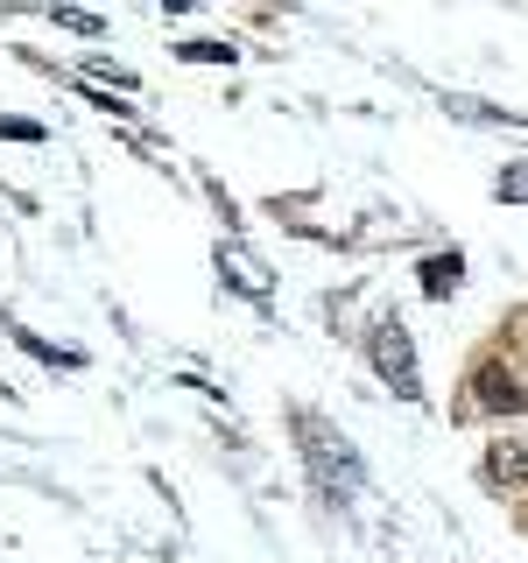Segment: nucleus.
Segmentation results:
<instances>
[{"label":"nucleus","mask_w":528,"mask_h":563,"mask_svg":"<svg viewBox=\"0 0 528 563\" xmlns=\"http://www.w3.org/2000/svg\"><path fill=\"white\" fill-rule=\"evenodd\" d=\"M296 430H304V437H310V457H317V465H324V472H331V465H339V472H345V479H360V457H352V451H345V437H331V430H324V422H317V416H296Z\"/></svg>","instance_id":"f03ea898"},{"label":"nucleus","mask_w":528,"mask_h":563,"mask_svg":"<svg viewBox=\"0 0 528 563\" xmlns=\"http://www.w3.org/2000/svg\"><path fill=\"white\" fill-rule=\"evenodd\" d=\"M366 360H374V374L395 387L402 401H416L422 395V374H416V345H409V331L395 324V317H381L374 324V339H366Z\"/></svg>","instance_id":"f257e3e1"},{"label":"nucleus","mask_w":528,"mask_h":563,"mask_svg":"<svg viewBox=\"0 0 528 563\" xmlns=\"http://www.w3.org/2000/svg\"><path fill=\"white\" fill-rule=\"evenodd\" d=\"M486 479L493 486H528V437H507V444L486 451Z\"/></svg>","instance_id":"7ed1b4c3"},{"label":"nucleus","mask_w":528,"mask_h":563,"mask_svg":"<svg viewBox=\"0 0 528 563\" xmlns=\"http://www.w3.org/2000/svg\"><path fill=\"white\" fill-rule=\"evenodd\" d=\"M57 22L78 29V35H99V14H85V8H57Z\"/></svg>","instance_id":"6e6552de"},{"label":"nucleus","mask_w":528,"mask_h":563,"mask_svg":"<svg viewBox=\"0 0 528 563\" xmlns=\"http://www.w3.org/2000/svg\"><path fill=\"white\" fill-rule=\"evenodd\" d=\"M458 275H465V261H458V254H437V261H422V296H437V303H444V296L458 289Z\"/></svg>","instance_id":"39448f33"},{"label":"nucleus","mask_w":528,"mask_h":563,"mask_svg":"<svg viewBox=\"0 0 528 563\" xmlns=\"http://www.w3.org/2000/svg\"><path fill=\"white\" fill-rule=\"evenodd\" d=\"M176 57H184V64H233L240 49H233V43H211V35H198V43H184Z\"/></svg>","instance_id":"423d86ee"},{"label":"nucleus","mask_w":528,"mask_h":563,"mask_svg":"<svg viewBox=\"0 0 528 563\" xmlns=\"http://www.w3.org/2000/svg\"><path fill=\"white\" fill-rule=\"evenodd\" d=\"M493 198H501V205H528V163H507L501 184H493Z\"/></svg>","instance_id":"0eeeda50"},{"label":"nucleus","mask_w":528,"mask_h":563,"mask_svg":"<svg viewBox=\"0 0 528 563\" xmlns=\"http://www.w3.org/2000/svg\"><path fill=\"white\" fill-rule=\"evenodd\" d=\"M528 387L515 374H501V366H480V409H521Z\"/></svg>","instance_id":"20e7f679"}]
</instances>
